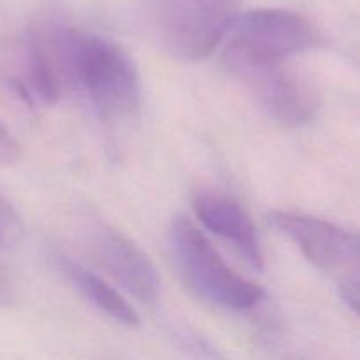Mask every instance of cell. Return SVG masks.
<instances>
[{
  "instance_id": "cell-1",
  "label": "cell",
  "mask_w": 360,
  "mask_h": 360,
  "mask_svg": "<svg viewBox=\"0 0 360 360\" xmlns=\"http://www.w3.org/2000/svg\"><path fill=\"white\" fill-rule=\"evenodd\" d=\"M16 88L32 104L79 94L105 122L134 115L141 102L130 56L115 42L72 27L48 28L28 39Z\"/></svg>"
},
{
  "instance_id": "cell-2",
  "label": "cell",
  "mask_w": 360,
  "mask_h": 360,
  "mask_svg": "<svg viewBox=\"0 0 360 360\" xmlns=\"http://www.w3.org/2000/svg\"><path fill=\"white\" fill-rule=\"evenodd\" d=\"M315 27L288 9H253L238 14L224 35L225 63L232 70L285 63L319 44Z\"/></svg>"
},
{
  "instance_id": "cell-3",
  "label": "cell",
  "mask_w": 360,
  "mask_h": 360,
  "mask_svg": "<svg viewBox=\"0 0 360 360\" xmlns=\"http://www.w3.org/2000/svg\"><path fill=\"white\" fill-rule=\"evenodd\" d=\"M169 241L179 273L204 301L231 311H245L262 301V288L231 269L190 217L178 214L172 220Z\"/></svg>"
},
{
  "instance_id": "cell-4",
  "label": "cell",
  "mask_w": 360,
  "mask_h": 360,
  "mask_svg": "<svg viewBox=\"0 0 360 360\" xmlns=\"http://www.w3.org/2000/svg\"><path fill=\"white\" fill-rule=\"evenodd\" d=\"M239 0H151L158 42L179 60H200L221 41L238 14Z\"/></svg>"
},
{
  "instance_id": "cell-5",
  "label": "cell",
  "mask_w": 360,
  "mask_h": 360,
  "mask_svg": "<svg viewBox=\"0 0 360 360\" xmlns=\"http://www.w3.org/2000/svg\"><path fill=\"white\" fill-rule=\"evenodd\" d=\"M86 255L120 288L143 306L153 308L160 278L146 253L127 236L108 225H94L83 238Z\"/></svg>"
},
{
  "instance_id": "cell-6",
  "label": "cell",
  "mask_w": 360,
  "mask_h": 360,
  "mask_svg": "<svg viewBox=\"0 0 360 360\" xmlns=\"http://www.w3.org/2000/svg\"><path fill=\"white\" fill-rule=\"evenodd\" d=\"M269 224L287 236L322 273L341 280L360 264V238L315 217L287 211L269 214Z\"/></svg>"
},
{
  "instance_id": "cell-7",
  "label": "cell",
  "mask_w": 360,
  "mask_h": 360,
  "mask_svg": "<svg viewBox=\"0 0 360 360\" xmlns=\"http://www.w3.org/2000/svg\"><path fill=\"white\" fill-rule=\"evenodd\" d=\"M234 74L276 122L290 127L304 125L319 111L320 94L315 84L285 63L248 67L234 70Z\"/></svg>"
},
{
  "instance_id": "cell-8",
  "label": "cell",
  "mask_w": 360,
  "mask_h": 360,
  "mask_svg": "<svg viewBox=\"0 0 360 360\" xmlns=\"http://www.w3.org/2000/svg\"><path fill=\"white\" fill-rule=\"evenodd\" d=\"M193 211L207 231L234 246L250 266L262 269L264 259L259 232L238 200L221 193L204 192L193 200Z\"/></svg>"
},
{
  "instance_id": "cell-9",
  "label": "cell",
  "mask_w": 360,
  "mask_h": 360,
  "mask_svg": "<svg viewBox=\"0 0 360 360\" xmlns=\"http://www.w3.org/2000/svg\"><path fill=\"white\" fill-rule=\"evenodd\" d=\"M60 267L70 280V283L77 288V292L83 294V297L91 306H95L98 311L104 313L109 319L116 320L122 326H139V315L129 302V299L123 297L120 290H116L104 278L69 259L60 260Z\"/></svg>"
},
{
  "instance_id": "cell-10",
  "label": "cell",
  "mask_w": 360,
  "mask_h": 360,
  "mask_svg": "<svg viewBox=\"0 0 360 360\" xmlns=\"http://www.w3.org/2000/svg\"><path fill=\"white\" fill-rule=\"evenodd\" d=\"M21 220L9 200L0 193V246H9L21 238Z\"/></svg>"
},
{
  "instance_id": "cell-11",
  "label": "cell",
  "mask_w": 360,
  "mask_h": 360,
  "mask_svg": "<svg viewBox=\"0 0 360 360\" xmlns=\"http://www.w3.org/2000/svg\"><path fill=\"white\" fill-rule=\"evenodd\" d=\"M336 283L343 301L360 315V264Z\"/></svg>"
},
{
  "instance_id": "cell-12",
  "label": "cell",
  "mask_w": 360,
  "mask_h": 360,
  "mask_svg": "<svg viewBox=\"0 0 360 360\" xmlns=\"http://www.w3.org/2000/svg\"><path fill=\"white\" fill-rule=\"evenodd\" d=\"M21 158V148L13 134L0 122V167H9L18 164Z\"/></svg>"
},
{
  "instance_id": "cell-13",
  "label": "cell",
  "mask_w": 360,
  "mask_h": 360,
  "mask_svg": "<svg viewBox=\"0 0 360 360\" xmlns=\"http://www.w3.org/2000/svg\"><path fill=\"white\" fill-rule=\"evenodd\" d=\"M13 301V285L6 269L0 266V306H7Z\"/></svg>"
}]
</instances>
